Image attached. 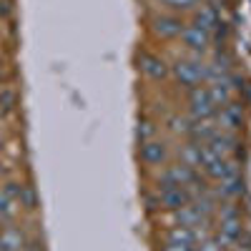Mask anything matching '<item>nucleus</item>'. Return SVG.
Wrapping results in <instances>:
<instances>
[{
	"label": "nucleus",
	"instance_id": "obj_10",
	"mask_svg": "<svg viewBox=\"0 0 251 251\" xmlns=\"http://www.w3.org/2000/svg\"><path fill=\"white\" fill-rule=\"evenodd\" d=\"M203 146H208L216 156H221V158H239V151H241V138H239V133H226V131H216L214 133V138L208 141V143H203Z\"/></svg>",
	"mask_w": 251,
	"mask_h": 251
},
{
	"label": "nucleus",
	"instance_id": "obj_17",
	"mask_svg": "<svg viewBox=\"0 0 251 251\" xmlns=\"http://www.w3.org/2000/svg\"><path fill=\"white\" fill-rule=\"evenodd\" d=\"M18 208L20 211H28V214H33L35 208H38V191H35V186L33 183H28V181H23V186H20V194H18Z\"/></svg>",
	"mask_w": 251,
	"mask_h": 251
},
{
	"label": "nucleus",
	"instance_id": "obj_8",
	"mask_svg": "<svg viewBox=\"0 0 251 251\" xmlns=\"http://www.w3.org/2000/svg\"><path fill=\"white\" fill-rule=\"evenodd\" d=\"M191 23L208 30V33H216L221 25H224V18H221V5L216 3H199L196 10L191 13Z\"/></svg>",
	"mask_w": 251,
	"mask_h": 251
},
{
	"label": "nucleus",
	"instance_id": "obj_27",
	"mask_svg": "<svg viewBox=\"0 0 251 251\" xmlns=\"http://www.w3.org/2000/svg\"><path fill=\"white\" fill-rule=\"evenodd\" d=\"M20 251H43V249H40L35 241H30V239H28V244H25L23 249H20Z\"/></svg>",
	"mask_w": 251,
	"mask_h": 251
},
{
	"label": "nucleus",
	"instance_id": "obj_28",
	"mask_svg": "<svg viewBox=\"0 0 251 251\" xmlns=\"http://www.w3.org/2000/svg\"><path fill=\"white\" fill-rule=\"evenodd\" d=\"M3 151H5V136L0 133V156H3Z\"/></svg>",
	"mask_w": 251,
	"mask_h": 251
},
{
	"label": "nucleus",
	"instance_id": "obj_1",
	"mask_svg": "<svg viewBox=\"0 0 251 251\" xmlns=\"http://www.w3.org/2000/svg\"><path fill=\"white\" fill-rule=\"evenodd\" d=\"M208 75V66H206V58H196V55H188V58H178L171 63V80L176 86H181L183 91H191L196 86H203Z\"/></svg>",
	"mask_w": 251,
	"mask_h": 251
},
{
	"label": "nucleus",
	"instance_id": "obj_16",
	"mask_svg": "<svg viewBox=\"0 0 251 251\" xmlns=\"http://www.w3.org/2000/svg\"><path fill=\"white\" fill-rule=\"evenodd\" d=\"M191 126H194V118L188 113H174L166 118V128H169V133L188 141V136H191Z\"/></svg>",
	"mask_w": 251,
	"mask_h": 251
},
{
	"label": "nucleus",
	"instance_id": "obj_5",
	"mask_svg": "<svg viewBox=\"0 0 251 251\" xmlns=\"http://www.w3.org/2000/svg\"><path fill=\"white\" fill-rule=\"evenodd\" d=\"M183 25H186V20H183L181 15L166 13V10L156 13V15L149 20V28H151L153 38H158V40H176V38L181 35Z\"/></svg>",
	"mask_w": 251,
	"mask_h": 251
},
{
	"label": "nucleus",
	"instance_id": "obj_20",
	"mask_svg": "<svg viewBox=\"0 0 251 251\" xmlns=\"http://www.w3.org/2000/svg\"><path fill=\"white\" fill-rule=\"evenodd\" d=\"M18 108V91L8 83L0 86V116H10Z\"/></svg>",
	"mask_w": 251,
	"mask_h": 251
},
{
	"label": "nucleus",
	"instance_id": "obj_6",
	"mask_svg": "<svg viewBox=\"0 0 251 251\" xmlns=\"http://www.w3.org/2000/svg\"><path fill=\"white\" fill-rule=\"evenodd\" d=\"M138 71L153 83H163L171 78V66L166 63V58H161L158 53H151V50L138 53Z\"/></svg>",
	"mask_w": 251,
	"mask_h": 251
},
{
	"label": "nucleus",
	"instance_id": "obj_14",
	"mask_svg": "<svg viewBox=\"0 0 251 251\" xmlns=\"http://www.w3.org/2000/svg\"><path fill=\"white\" fill-rule=\"evenodd\" d=\"M178 161L183 166H188V169L194 171H201V143L196 141H183L178 146Z\"/></svg>",
	"mask_w": 251,
	"mask_h": 251
},
{
	"label": "nucleus",
	"instance_id": "obj_24",
	"mask_svg": "<svg viewBox=\"0 0 251 251\" xmlns=\"http://www.w3.org/2000/svg\"><path fill=\"white\" fill-rule=\"evenodd\" d=\"M143 203H146V211H149V214H156V211H161L158 188H156V191H146V194H143Z\"/></svg>",
	"mask_w": 251,
	"mask_h": 251
},
{
	"label": "nucleus",
	"instance_id": "obj_7",
	"mask_svg": "<svg viewBox=\"0 0 251 251\" xmlns=\"http://www.w3.org/2000/svg\"><path fill=\"white\" fill-rule=\"evenodd\" d=\"M214 121H216V126H219V131H226V133H241L244 121H246V116H244V106H241L239 100H228L226 106H221V108L216 111Z\"/></svg>",
	"mask_w": 251,
	"mask_h": 251
},
{
	"label": "nucleus",
	"instance_id": "obj_23",
	"mask_svg": "<svg viewBox=\"0 0 251 251\" xmlns=\"http://www.w3.org/2000/svg\"><path fill=\"white\" fill-rule=\"evenodd\" d=\"M196 251H228V246H224V241L216 234H208L206 239L196 244Z\"/></svg>",
	"mask_w": 251,
	"mask_h": 251
},
{
	"label": "nucleus",
	"instance_id": "obj_15",
	"mask_svg": "<svg viewBox=\"0 0 251 251\" xmlns=\"http://www.w3.org/2000/svg\"><path fill=\"white\" fill-rule=\"evenodd\" d=\"M171 216H174V224H178V226H188V228H194V226L208 221V219L201 216V211H199L194 203H186V206L176 208V211H171Z\"/></svg>",
	"mask_w": 251,
	"mask_h": 251
},
{
	"label": "nucleus",
	"instance_id": "obj_30",
	"mask_svg": "<svg viewBox=\"0 0 251 251\" xmlns=\"http://www.w3.org/2000/svg\"><path fill=\"white\" fill-rule=\"evenodd\" d=\"M0 46H3V28H0Z\"/></svg>",
	"mask_w": 251,
	"mask_h": 251
},
{
	"label": "nucleus",
	"instance_id": "obj_4",
	"mask_svg": "<svg viewBox=\"0 0 251 251\" xmlns=\"http://www.w3.org/2000/svg\"><path fill=\"white\" fill-rule=\"evenodd\" d=\"M138 158H141V163L146 166V169H163V166L171 161V149L163 138L156 136V138L143 141L138 146Z\"/></svg>",
	"mask_w": 251,
	"mask_h": 251
},
{
	"label": "nucleus",
	"instance_id": "obj_31",
	"mask_svg": "<svg viewBox=\"0 0 251 251\" xmlns=\"http://www.w3.org/2000/svg\"><path fill=\"white\" fill-rule=\"evenodd\" d=\"M0 226H3V224H0Z\"/></svg>",
	"mask_w": 251,
	"mask_h": 251
},
{
	"label": "nucleus",
	"instance_id": "obj_3",
	"mask_svg": "<svg viewBox=\"0 0 251 251\" xmlns=\"http://www.w3.org/2000/svg\"><path fill=\"white\" fill-rule=\"evenodd\" d=\"M216 111L219 108L206 86H196L191 91H186V113L194 121H208L216 116Z\"/></svg>",
	"mask_w": 251,
	"mask_h": 251
},
{
	"label": "nucleus",
	"instance_id": "obj_21",
	"mask_svg": "<svg viewBox=\"0 0 251 251\" xmlns=\"http://www.w3.org/2000/svg\"><path fill=\"white\" fill-rule=\"evenodd\" d=\"M20 214V208L13 199H8V194L0 188V224H13Z\"/></svg>",
	"mask_w": 251,
	"mask_h": 251
},
{
	"label": "nucleus",
	"instance_id": "obj_26",
	"mask_svg": "<svg viewBox=\"0 0 251 251\" xmlns=\"http://www.w3.org/2000/svg\"><path fill=\"white\" fill-rule=\"evenodd\" d=\"M163 251H196L191 244H176V241H163Z\"/></svg>",
	"mask_w": 251,
	"mask_h": 251
},
{
	"label": "nucleus",
	"instance_id": "obj_2",
	"mask_svg": "<svg viewBox=\"0 0 251 251\" xmlns=\"http://www.w3.org/2000/svg\"><path fill=\"white\" fill-rule=\"evenodd\" d=\"M178 40H181V46L186 48V53L196 55V58H206L208 53L214 50V35L208 30H203V28H199V25H194V23L183 25Z\"/></svg>",
	"mask_w": 251,
	"mask_h": 251
},
{
	"label": "nucleus",
	"instance_id": "obj_18",
	"mask_svg": "<svg viewBox=\"0 0 251 251\" xmlns=\"http://www.w3.org/2000/svg\"><path fill=\"white\" fill-rule=\"evenodd\" d=\"M163 241H176V244H191V246H196V234H194V228L174 224V226L166 228Z\"/></svg>",
	"mask_w": 251,
	"mask_h": 251
},
{
	"label": "nucleus",
	"instance_id": "obj_9",
	"mask_svg": "<svg viewBox=\"0 0 251 251\" xmlns=\"http://www.w3.org/2000/svg\"><path fill=\"white\" fill-rule=\"evenodd\" d=\"M199 171L188 169L181 161H169L158 174V186H188Z\"/></svg>",
	"mask_w": 251,
	"mask_h": 251
},
{
	"label": "nucleus",
	"instance_id": "obj_19",
	"mask_svg": "<svg viewBox=\"0 0 251 251\" xmlns=\"http://www.w3.org/2000/svg\"><path fill=\"white\" fill-rule=\"evenodd\" d=\"M161 3V8L166 10V13H174V15H191L194 10H196V5H199V0H158Z\"/></svg>",
	"mask_w": 251,
	"mask_h": 251
},
{
	"label": "nucleus",
	"instance_id": "obj_25",
	"mask_svg": "<svg viewBox=\"0 0 251 251\" xmlns=\"http://www.w3.org/2000/svg\"><path fill=\"white\" fill-rule=\"evenodd\" d=\"M15 15V5L13 0H0V23H8V20Z\"/></svg>",
	"mask_w": 251,
	"mask_h": 251
},
{
	"label": "nucleus",
	"instance_id": "obj_11",
	"mask_svg": "<svg viewBox=\"0 0 251 251\" xmlns=\"http://www.w3.org/2000/svg\"><path fill=\"white\" fill-rule=\"evenodd\" d=\"M161 211H176V208L191 203V191L186 186H158Z\"/></svg>",
	"mask_w": 251,
	"mask_h": 251
},
{
	"label": "nucleus",
	"instance_id": "obj_12",
	"mask_svg": "<svg viewBox=\"0 0 251 251\" xmlns=\"http://www.w3.org/2000/svg\"><path fill=\"white\" fill-rule=\"evenodd\" d=\"M28 244V234L18 224H3L0 226V251H20Z\"/></svg>",
	"mask_w": 251,
	"mask_h": 251
},
{
	"label": "nucleus",
	"instance_id": "obj_13",
	"mask_svg": "<svg viewBox=\"0 0 251 251\" xmlns=\"http://www.w3.org/2000/svg\"><path fill=\"white\" fill-rule=\"evenodd\" d=\"M214 191L221 201H236L241 194H244V181H241V174H234L219 183H214Z\"/></svg>",
	"mask_w": 251,
	"mask_h": 251
},
{
	"label": "nucleus",
	"instance_id": "obj_29",
	"mask_svg": "<svg viewBox=\"0 0 251 251\" xmlns=\"http://www.w3.org/2000/svg\"><path fill=\"white\" fill-rule=\"evenodd\" d=\"M228 251H251V249H246V246H231Z\"/></svg>",
	"mask_w": 251,
	"mask_h": 251
},
{
	"label": "nucleus",
	"instance_id": "obj_22",
	"mask_svg": "<svg viewBox=\"0 0 251 251\" xmlns=\"http://www.w3.org/2000/svg\"><path fill=\"white\" fill-rule=\"evenodd\" d=\"M156 136H158V126H156V121H151V118H141V121H138V128H136V138H138V143L151 141V138H156Z\"/></svg>",
	"mask_w": 251,
	"mask_h": 251
}]
</instances>
